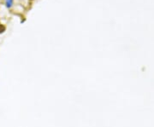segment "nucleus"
<instances>
[{
  "label": "nucleus",
  "instance_id": "1",
  "mask_svg": "<svg viewBox=\"0 0 154 127\" xmlns=\"http://www.w3.org/2000/svg\"><path fill=\"white\" fill-rule=\"evenodd\" d=\"M5 4L8 8H11L13 5V0H5Z\"/></svg>",
  "mask_w": 154,
  "mask_h": 127
}]
</instances>
